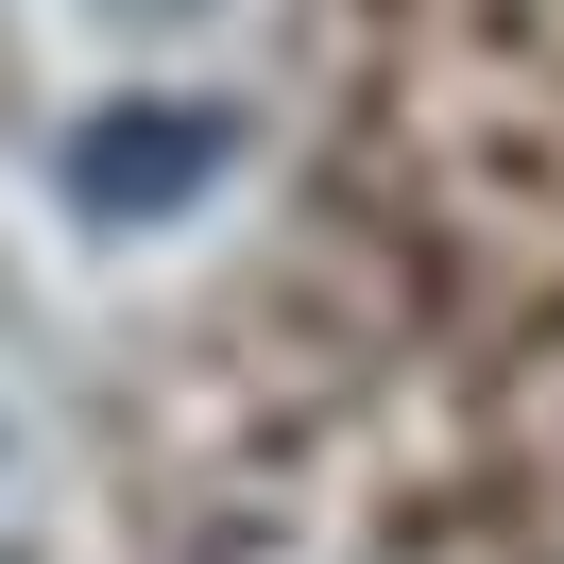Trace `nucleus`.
Masks as SVG:
<instances>
[{
	"instance_id": "f257e3e1",
	"label": "nucleus",
	"mask_w": 564,
	"mask_h": 564,
	"mask_svg": "<svg viewBox=\"0 0 564 564\" xmlns=\"http://www.w3.org/2000/svg\"><path fill=\"white\" fill-rule=\"evenodd\" d=\"M188 172H223V120H206V104H120V120L69 138V206H104V223L188 206Z\"/></svg>"
},
{
	"instance_id": "f03ea898",
	"label": "nucleus",
	"mask_w": 564,
	"mask_h": 564,
	"mask_svg": "<svg viewBox=\"0 0 564 564\" xmlns=\"http://www.w3.org/2000/svg\"><path fill=\"white\" fill-rule=\"evenodd\" d=\"M120 18H188V0H120Z\"/></svg>"
}]
</instances>
